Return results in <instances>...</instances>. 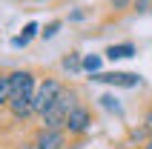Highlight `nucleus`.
Returning a JSON list of instances; mask_svg holds the SVG:
<instances>
[{
	"label": "nucleus",
	"mask_w": 152,
	"mask_h": 149,
	"mask_svg": "<svg viewBox=\"0 0 152 149\" xmlns=\"http://www.w3.org/2000/svg\"><path fill=\"white\" fill-rule=\"evenodd\" d=\"M72 109H75V98H72L69 92H60L58 100L43 112V123L49 126V129H60V126H66V118H69Z\"/></svg>",
	"instance_id": "nucleus-1"
},
{
	"label": "nucleus",
	"mask_w": 152,
	"mask_h": 149,
	"mask_svg": "<svg viewBox=\"0 0 152 149\" xmlns=\"http://www.w3.org/2000/svg\"><path fill=\"white\" fill-rule=\"evenodd\" d=\"M63 92V86H60L58 80H43L37 89H34V98H32V106H34V112L37 115H43L46 109L58 100V95Z\"/></svg>",
	"instance_id": "nucleus-2"
},
{
	"label": "nucleus",
	"mask_w": 152,
	"mask_h": 149,
	"mask_svg": "<svg viewBox=\"0 0 152 149\" xmlns=\"http://www.w3.org/2000/svg\"><path fill=\"white\" fill-rule=\"evenodd\" d=\"M9 86H12V98H9V103H12V100H32L34 98V77H32V72H15V74H9Z\"/></svg>",
	"instance_id": "nucleus-3"
},
{
	"label": "nucleus",
	"mask_w": 152,
	"mask_h": 149,
	"mask_svg": "<svg viewBox=\"0 0 152 149\" xmlns=\"http://www.w3.org/2000/svg\"><path fill=\"white\" fill-rule=\"evenodd\" d=\"M92 80L98 83H109V86H126V89H132V86H138L141 83V77L132 72H95Z\"/></svg>",
	"instance_id": "nucleus-4"
},
{
	"label": "nucleus",
	"mask_w": 152,
	"mask_h": 149,
	"mask_svg": "<svg viewBox=\"0 0 152 149\" xmlns=\"http://www.w3.org/2000/svg\"><path fill=\"white\" fill-rule=\"evenodd\" d=\"M89 123H92V118H89V112H86L83 106H75L72 112H69V118H66V129H69V132H75V135L86 132Z\"/></svg>",
	"instance_id": "nucleus-5"
},
{
	"label": "nucleus",
	"mask_w": 152,
	"mask_h": 149,
	"mask_svg": "<svg viewBox=\"0 0 152 149\" xmlns=\"http://www.w3.org/2000/svg\"><path fill=\"white\" fill-rule=\"evenodd\" d=\"M34 146H37V149H60V146H63V135H60L58 129H49V126H46V129L37 135Z\"/></svg>",
	"instance_id": "nucleus-6"
},
{
	"label": "nucleus",
	"mask_w": 152,
	"mask_h": 149,
	"mask_svg": "<svg viewBox=\"0 0 152 149\" xmlns=\"http://www.w3.org/2000/svg\"><path fill=\"white\" fill-rule=\"evenodd\" d=\"M132 55H135L132 43H121V46H109L106 49V58L109 60H124V58H132Z\"/></svg>",
	"instance_id": "nucleus-7"
},
{
	"label": "nucleus",
	"mask_w": 152,
	"mask_h": 149,
	"mask_svg": "<svg viewBox=\"0 0 152 149\" xmlns=\"http://www.w3.org/2000/svg\"><path fill=\"white\" fill-rule=\"evenodd\" d=\"M34 32H37V23H29V26L23 29V34H20V37H15V46H26V43L34 37Z\"/></svg>",
	"instance_id": "nucleus-8"
},
{
	"label": "nucleus",
	"mask_w": 152,
	"mask_h": 149,
	"mask_svg": "<svg viewBox=\"0 0 152 149\" xmlns=\"http://www.w3.org/2000/svg\"><path fill=\"white\" fill-rule=\"evenodd\" d=\"M63 69H69V72H80V69H83V60L77 58V55H69V58H63Z\"/></svg>",
	"instance_id": "nucleus-9"
},
{
	"label": "nucleus",
	"mask_w": 152,
	"mask_h": 149,
	"mask_svg": "<svg viewBox=\"0 0 152 149\" xmlns=\"http://www.w3.org/2000/svg\"><path fill=\"white\" fill-rule=\"evenodd\" d=\"M83 69H86L89 74H95L98 69H101V58H98V55H89V58H83Z\"/></svg>",
	"instance_id": "nucleus-10"
},
{
	"label": "nucleus",
	"mask_w": 152,
	"mask_h": 149,
	"mask_svg": "<svg viewBox=\"0 0 152 149\" xmlns=\"http://www.w3.org/2000/svg\"><path fill=\"white\" fill-rule=\"evenodd\" d=\"M12 98V86H9V77H0V103H9Z\"/></svg>",
	"instance_id": "nucleus-11"
},
{
	"label": "nucleus",
	"mask_w": 152,
	"mask_h": 149,
	"mask_svg": "<svg viewBox=\"0 0 152 149\" xmlns=\"http://www.w3.org/2000/svg\"><path fill=\"white\" fill-rule=\"evenodd\" d=\"M60 32V20H55V23H49V26H46V29H43V40H52V37H55V34H58Z\"/></svg>",
	"instance_id": "nucleus-12"
},
{
	"label": "nucleus",
	"mask_w": 152,
	"mask_h": 149,
	"mask_svg": "<svg viewBox=\"0 0 152 149\" xmlns=\"http://www.w3.org/2000/svg\"><path fill=\"white\" fill-rule=\"evenodd\" d=\"M103 106H106V109H115V112H121V106H118V100H115V98H112V95H103Z\"/></svg>",
	"instance_id": "nucleus-13"
},
{
	"label": "nucleus",
	"mask_w": 152,
	"mask_h": 149,
	"mask_svg": "<svg viewBox=\"0 0 152 149\" xmlns=\"http://www.w3.org/2000/svg\"><path fill=\"white\" fill-rule=\"evenodd\" d=\"M112 6H115V9H126L129 0H112Z\"/></svg>",
	"instance_id": "nucleus-14"
},
{
	"label": "nucleus",
	"mask_w": 152,
	"mask_h": 149,
	"mask_svg": "<svg viewBox=\"0 0 152 149\" xmlns=\"http://www.w3.org/2000/svg\"><path fill=\"white\" fill-rule=\"evenodd\" d=\"M144 129H146V132L152 135V112H149V115H146V126H144Z\"/></svg>",
	"instance_id": "nucleus-15"
},
{
	"label": "nucleus",
	"mask_w": 152,
	"mask_h": 149,
	"mask_svg": "<svg viewBox=\"0 0 152 149\" xmlns=\"http://www.w3.org/2000/svg\"><path fill=\"white\" fill-rule=\"evenodd\" d=\"M146 149H152V141H149V143H146Z\"/></svg>",
	"instance_id": "nucleus-16"
},
{
	"label": "nucleus",
	"mask_w": 152,
	"mask_h": 149,
	"mask_svg": "<svg viewBox=\"0 0 152 149\" xmlns=\"http://www.w3.org/2000/svg\"><path fill=\"white\" fill-rule=\"evenodd\" d=\"M138 3H146V0H138Z\"/></svg>",
	"instance_id": "nucleus-17"
}]
</instances>
